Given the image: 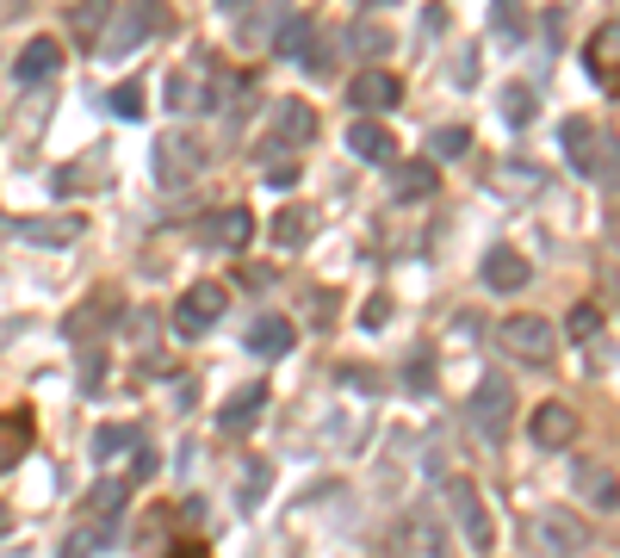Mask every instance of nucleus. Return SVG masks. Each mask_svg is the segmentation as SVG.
Wrapping results in <instances>:
<instances>
[{"instance_id": "obj_1", "label": "nucleus", "mask_w": 620, "mask_h": 558, "mask_svg": "<svg viewBox=\"0 0 620 558\" xmlns=\"http://www.w3.org/2000/svg\"><path fill=\"white\" fill-rule=\"evenodd\" d=\"M559 143L583 180H620V136L608 124H596V118H564Z\"/></svg>"}, {"instance_id": "obj_2", "label": "nucleus", "mask_w": 620, "mask_h": 558, "mask_svg": "<svg viewBox=\"0 0 620 558\" xmlns=\"http://www.w3.org/2000/svg\"><path fill=\"white\" fill-rule=\"evenodd\" d=\"M175 25V13H168V0H131L124 13H118V25L106 20V32H99V57H131L143 38H162Z\"/></svg>"}, {"instance_id": "obj_3", "label": "nucleus", "mask_w": 620, "mask_h": 558, "mask_svg": "<svg viewBox=\"0 0 620 558\" xmlns=\"http://www.w3.org/2000/svg\"><path fill=\"white\" fill-rule=\"evenodd\" d=\"M472 428L485 435L490 447H503L509 441V423H515V385H509V372H485L478 379V391H472Z\"/></svg>"}, {"instance_id": "obj_4", "label": "nucleus", "mask_w": 620, "mask_h": 558, "mask_svg": "<svg viewBox=\"0 0 620 558\" xmlns=\"http://www.w3.org/2000/svg\"><path fill=\"white\" fill-rule=\"evenodd\" d=\"M199 168H205V143H199L193 131H162L155 136V187H162V193L199 180Z\"/></svg>"}, {"instance_id": "obj_5", "label": "nucleus", "mask_w": 620, "mask_h": 558, "mask_svg": "<svg viewBox=\"0 0 620 558\" xmlns=\"http://www.w3.org/2000/svg\"><path fill=\"white\" fill-rule=\"evenodd\" d=\"M446 509H453V521H460V534L472 553H497V521H490L485 497H478V484L472 478H453L446 484Z\"/></svg>"}, {"instance_id": "obj_6", "label": "nucleus", "mask_w": 620, "mask_h": 558, "mask_svg": "<svg viewBox=\"0 0 620 558\" xmlns=\"http://www.w3.org/2000/svg\"><path fill=\"white\" fill-rule=\"evenodd\" d=\"M497 347L515 354V360H527V366H552L559 329L546 323V317H503V323H497Z\"/></svg>"}, {"instance_id": "obj_7", "label": "nucleus", "mask_w": 620, "mask_h": 558, "mask_svg": "<svg viewBox=\"0 0 620 558\" xmlns=\"http://www.w3.org/2000/svg\"><path fill=\"white\" fill-rule=\"evenodd\" d=\"M224 310H230V292L217 286V280H199V286L175 305V335H180V342H199V335H212Z\"/></svg>"}, {"instance_id": "obj_8", "label": "nucleus", "mask_w": 620, "mask_h": 558, "mask_svg": "<svg viewBox=\"0 0 620 558\" xmlns=\"http://www.w3.org/2000/svg\"><path fill=\"white\" fill-rule=\"evenodd\" d=\"M385 558H446V534H441V521L422 515V509H409V515L385 534Z\"/></svg>"}, {"instance_id": "obj_9", "label": "nucleus", "mask_w": 620, "mask_h": 558, "mask_svg": "<svg viewBox=\"0 0 620 558\" xmlns=\"http://www.w3.org/2000/svg\"><path fill=\"white\" fill-rule=\"evenodd\" d=\"M534 539H540L546 553H559V558H577V553H589V521L577 515V509H540L534 515Z\"/></svg>"}, {"instance_id": "obj_10", "label": "nucleus", "mask_w": 620, "mask_h": 558, "mask_svg": "<svg viewBox=\"0 0 620 558\" xmlns=\"http://www.w3.org/2000/svg\"><path fill=\"white\" fill-rule=\"evenodd\" d=\"M527 435H534L540 453H564V447H577L583 423H577V409L571 404H540L534 416H527Z\"/></svg>"}, {"instance_id": "obj_11", "label": "nucleus", "mask_w": 620, "mask_h": 558, "mask_svg": "<svg viewBox=\"0 0 620 558\" xmlns=\"http://www.w3.org/2000/svg\"><path fill=\"white\" fill-rule=\"evenodd\" d=\"M397 99H404L397 69H360V75L348 81V106L354 112H397Z\"/></svg>"}, {"instance_id": "obj_12", "label": "nucleus", "mask_w": 620, "mask_h": 558, "mask_svg": "<svg viewBox=\"0 0 620 558\" xmlns=\"http://www.w3.org/2000/svg\"><path fill=\"white\" fill-rule=\"evenodd\" d=\"M199 242H205V249H249L254 242V212L249 205H224V212H212L205 217V224H199Z\"/></svg>"}, {"instance_id": "obj_13", "label": "nucleus", "mask_w": 620, "mask_h": 558, "mask_svg": "<svg viewBox=\"0 0 620 558\" xmlns=\"http://www.w3.org/2000/svg\"><path fill=\"white\" fill-rule=\"evenodd\" d=\"M583 62H589V81H596L601 94H620V25H596Z\"/></svg>"}, {"instance_id": "obj_14", "label": "nucleus", "mask_w": 620, "mask_h": 558, "mask_svg": "<svg viewBox=\"0 0 620 558\" xmlns=\"http://www.w3.org/2000/svg\"><path fill=\"white\" fill-rule=\"evenodd\" d=\"M261 409H267V379H249L230 404L217 409V428H224V435H249V428L261 423Z\"/></svg>"}, {"instance_id": "obj_15", "label": "nucleus", "mask_w": 620, "mask_h": 558, "mask_svg": "<svg viewBox=\"0 0 620 558\" xmlns=\"http://www.w3.org/2000/svg\"><path fill=\"white\" fill-rule=\"evenodd\" d=\"M317 136V112H310L305 99H279L273 106V150H298Z\"/></svg>"}, {"instance_id": "obj_16", "label": "nucleus", "mask_w": 620, "mask_h": 558, "mask_svg": "<svg viewBox=\"0 0 620 558\" xmlns=\"http://www.w3.org/2000/svg\"><path fill=\"white\" fill-rule=\"evenodd\" d=\"M7 230L20 236V242H38V249H69V242H81V217H57V224H44V217H7Z\"/></svg>"}, {"instance_id": "obj_17", "label": "nucleus", "mask_w": 620, "mask_h": 558, "mask_svg": "<svg viewBox=\"0 0 620 558\" xmlns=\"http://www.w3.org/2000/svg\"><path fill=\"white\" fill-rule=\"evenodd\" d=\"M291 342H298V329L286 317H254L249 335H242V347H249L254 360H279V354H291Z\"/></svg>"}, {"instance_id": "obj_18", "label": "nucleus", "mask_w": 620, "mask_h": 558, "mask_svg": "<svg viewBox=\"0 0 620 558\" xmlns=\"http://www.w3.org/2000/svg\"><path fill=\"white\" fill-rule=\"evenodd\" d=\"M62 69V44L57 38H32L20 50V57H13V75L25 81V87H38V81H50Z\"/></svg>"}, {"instance_id": "obj_19", "label": "nucleus", "mask_w": 620, "mask_h": 558, "mask_svg": "<svg viewBox=\"0 0 620 558\" xmlns=\"http://www.w3.org/2000/svg\"><path fill=\"white\" fill-rule=\"evenodd\" d=\"M348 155H360V162H397V143H391V131L379 124V118H354L348 124Z\"/></svg>"}, {"instance_id": "obj_20", "label": "nucleus", "mask_w": 620, "mask_h": 558, "mask_svg": "<svg viewBox=\"0 0 620 558\" xmlns=\"http://www.w3.org/2000/svg\"><path fill=\"white\" fill-rule=\"evenodd\" d=\"M571 484H577V497H583V502H596V509H620V478L608 472V465L583 460L577 472H571Z\"/></svg>"}, {"instance_id": "obj_21", "label": "nucleus", "mask_w": 620, "mask_h": 558, "mask_svg": "<svg viewBox=\"0 0 620 558\" xmlns=\"http://www.w3.org/2000/svg\"><path fill=\"white\" fill-rule=\"evenodd\" d=\"M527 280H534V268H527L515 249H490L485 254V286L490 292H522Z\"/></svg>"}, {"instance_id": "obj_22", "label": "nucleus", "mask_w": 620, "mask_h": 558, "mask_svg": "<svg viewBox=\"0 0 620 558\" xmlns=\"http://www.w3.org/2000/svg\"><path fill=\"white\" fill-rule=\"evenodd\" d=\"M136 447H143V428H136V423H112V428H99V435H94V465H118V460H131Z\"/></svg>"}, {"instance_id": "obj_23", "label": "nucleus", "mask_w": 620, "mask_h": 558, "mask_svg": "<svg viewBox=\"0 0 620 558\" xmlns=\"http://www.w3.org/2000/svg\"><path fill=\"white\" fill-rule=\"evenodd\" d=\"M298 69H305V75H330L335 69V32L323 20H310V38H305V50H298Z\"/></svg>"}, {"instance_id": "obj_24", "label": "nucleus", "mask_w": 620, "mask_h": 558, "mask_svg": "<svg viewBox=\"0 0 620 558\" xmlns=\"http://www.w3.org/2000/svg\"><path fill=\"white\" fill-rule=\"evenodd\" d=\"M434 193V162H397L391 168V199H428Z\"/></svg>"}, {"instance_id": "obj_25", "label": "nucleus", "mask_w": 620, "mask_h": 558, "mask_svg": "<svg viewBox=\"0 0 620 558\" xmlns=\"http://www.w3.org/2000/svg\"><path fill=\"white\" fill-rule=\"evenodd\" d=\"M32 453V416H0V472H13V465Z\"/></svg>"}, {"instance_id": "obj_26", "label": "nucleus", "mask_w": 620, "mask_h": 558, "mask_svg": "<svg viewBox=\"0 0 620 558\" xmlns=\"http://www.w3.org/2000/svg\"><path fill=\"white\" fill-rule=\"evenodd\" d=\"M273 490V465L267 460H249V472H242V484H236V502H242V515H254L261 502H267Z\"/></svg>"}, {"instance_id": "obj_27", "label": "nucleus", "mask_w": 620, "mask_h": 558, "mask_svg": "<svg viewBox=\"0 0 620 558\" xmlns=\"http://www.w3.org/2000/svg\"><path fill=\"white\" fill-rule=\"evenodd\" d=\"M490 32L503 44H522L527 38V7L522 0H490Z\"/></svg>"}, {"instance_id": "obj_28", "label": "nucleus", "mask_w": 620, "mask_h": 558, "mask_svg": "<svg viewBox=\"0 0 620 558\" xmlns=\"http://www.w3.org/2000/svg\"><path fill=\"white\" fill-rule=\"evenodd\" d=\"M106 20H112V0H81L75 13H69V25H75V38H81V44H99Z\"/></svg>"}, {"instance_id": "obj_29", "label": "nucleus", "mask_w": 620, "mask_h": 558, "mask_svg": "<svg viewBox=\"0 0 620 558\" xmlns=\"http://www.w3.org/2000/svg\"><path fill=\"white\" fill-rule=\"evenodd\" d=\"M472 150V131L465 124H441V131H428V162H460Z\"/></svg>"}, {"instance_id": "obj_30", "label": "nucleus", "mask_w": 620, "mask_h": 558, "mask_svg": "<svg viewBox=\"0 0 620 558\" xmlns=\"http://www.w3.org/2000/svg\"><path fill=\"white\" fill-rule=\"evenodd\" d=\"M106 539H112V521H99V527H75V534L62 539V553H57V558H94Z\"/></svg>"}, {"instance_id": "obj_31", "label": "nucleus", "mask_w": 620, "mask_h": 558, "mask_svg": "<svg viewBox=\"0 0 620 558\" xmlns=\"http://www.w3.org/2000/svg\"><path fill=\"white\" fill-rule=\"evenodd\" d=\"M131 502V484L124 478H106V484H94V497H87V509L94 515H106V521H118V509Z\"/></svg>"}, {"instance_id": "obj_32", "label": "nucleus", "mask_w": 620, "mask_h": 558, "mask_svg": "<svg viewBox=\"0 0 620 558\" xmlns=\"http://www.w3.org/2000/svg\"><path fill=\"white\" fill-rule=\"evenodd\" d=\"M404 385H409V397H428V391H434V354H428V347H416V354H409Z\"/></svg>"}, {"instance_id": "obj_33", "label": "nucleus", "mask_w": 620, "mask_h": 558, "mask_svg": "<svg viewBox=\"0 0 620 558\" xmlns=\"http://www.w3.org/2000/svg\"><path fill=\"white\" fill-rule=\"evenodd\" d=\"M503 118L522 131V124H534V87H503Z\"/></svg>"}, {"instance_id": "obj_34", "label": "nucleus", "mask_w": 620, "mask_h": 558, "mask_svg": "<svg viewBox=\"0 0 620 558\" xmlns=\"http://www.w3.org/2000/svg\"><path fill=\"white\" fill-rule=\"evenodd\" d=\"M305 236H310L305 212H279V217H273V242H279V249H298Z\"/></svg>"}, {"instance_id": "obj_35", "label": "nucleus", "mask_w": 620, "mask_h": 558, "mask_svg": "<svg viewBox=\"0 0 620 558\" xmlns=\"http://www.w3.org/2000/svg\"><path fill=\"white\" fill-rule=\"evenodd\" d=\"M106 112H118V118H143V87H136V81L112 87V94H106Z\"/></svg>"}, {"instance_id": "obj_36", "label": "nucleus", "mask_w": 620, "mask_h": 558, "mask_svg": "<svg viewBox=\"0 0 620 558\" xmlns=\"http://www.w3.org/2000/svg\"><path fill=\"white\" fill-rule=\"evenodd\" d=\"M564 329H571V342H596V335H601V310L596 305H577Z\"/></svg>"}, {"instance_id": "obj_37", "label": "nucleus", "mask_w": 620, "mask_h": 558, "mask_svg": "<svg viewBox=\"0 0 620 558\" xmlns=\"http://www.w3.org/2000/svg\"><path fill=\"white\" fill-rule=\"evenodd\" d=\"M348 44H354V50H360V57H385V32H379V25H354V32H348Z\"/></svg>"}, {"instance_id": "obj_38", "label": "nucleus", "mask_w": 620, "mask_h": 558, "mask_svg": "<svg viewBox=\"0 0 620 558\" xmlns=\"http://www.w3.org/2000/svg\"><path fill=\"white\" fill-rule=\"evenodd\" d=\"M391 323V298L385 292H372L367 305H360V329H385Z\"/></svg>"}, {"instance_id": "obj_39", "label": "nucleus", "mask_w": 620, "mask_h": 558, "mask_svg": "<svg viewBox=\"0 0 620 558\" xmlns=\"http://www.w3.org/2000/svg\"><path fill=\"white\" fill-rule=\"evenodd\" d=\"M193 106V75H168V112H187Z\"/></svg>"}, {"instance_id": "obj_40", "label": "nucleus", "mask_w": 620, "mask_h": 558, "mask_svg": "<svg viewBox=\"0 0 620 558\" xmlns=\"http://www.w3.org/2000/svg\"><path fill=\"white\" fill-rule=\"evenodd\" d=\"M335 379H342V385H354V391H379V379H372V372H360V366H342V372H335Z\"/></svg>"}, {"instance_id": "obj_41", "label": "nucleus", "mask_w": 620, "mask_h": 558, "mask_svg": "<svg viewBox=\"0 0 620 558\" xmlns=\"http://www.w3.org/2000/svg\"><path fill=\"white\" fill-rule=\"evenodd\" d=\"M460 87H478V50H460V69H453Z\"/></svg>"}, {"instance_id": "obj_42", "label": "nucleus", "mask_w": 620, "mask_h": 558, "mask_svg": "<svg viewBox=\"0 0 620 558\" xmlns=\"http://www.w3.org/2000/svg\"><path fill=\"white\" fill-rule=\"evenodd\" d=\"M291 180H298V168H291V162H273V168H267V187H279V193H286Z\"/></svg>"}, {"instance_id": "obj_43", "label": "nucleus", "mask_w": 620, "mask_h": 558, "mask_svg": "<svg viewBox=\"0 0 620 558\" xmlns=\"http://www.w3.org/2000/svg\"><path fill=\"white\" fill-rule=\"evenodd\" d=\"M168 558H205V546H168Z\"/></svg>"}, {"instance_id": "obj_44", "label": "nucleus", "mask_w": 620, "mask_h": 558, "mask_svg": "<svg viewBox=\"0 0 620 558\" xmlns=\"http://www.w3.org/2000/svg\"><path fill=\"white\" fill-rule=\"evenodd\" d=\"M224 13H236V20H242V13H249V0H224Z\"/></svg>"}, {"instance_id": "obj_45", "label": "nucleus", "mask_w": 620, "mask_h": 558, "mask_svg": "<svg viewBox=\"0 0 620 558\" xmlns=\"http://www.w3.org/2000/svg\"><path fill=\"white\" fill-rule=\"evenodd\" d=\"M608 230H615V242H620V205H615V217H608Z\"/></svg>"}]
</instances>
